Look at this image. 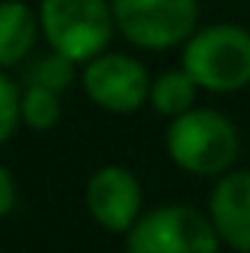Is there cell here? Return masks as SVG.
Listing matches in <instances>:
<instances>
[{"label":"cell","instance_id":"cell-1","mask_svg":"<svg viewBox=\"0 0 250 253\" xmlns=\"http://www.w3.org/2000/svg\"><path fill=\"white\" fill-rule=\"evenodd\" d=\"M164 148L173 167L189 176L218 179L238 164L241 154V131L231 116L212 106H193L183 116L170 119Z\"/></svg>","mask_w":250,"mask_h":253},{"label":"cell","instance_id":"cell-2","mask_svg":"<svg viewBox=\"0 0 250 253\" xmlns=\"http://www.w3.org/2000/svg\"><path fill=\"white\" fill-rule=\"evenodd\" d=\"M180 64L206 93H241L250 86V29L238 23L199 26L183 42Z\"/></svg>","mask_w":250,"mask_h":253},{"label":"cell","instance_id":"cell-3","mask_svg":"<svg viewBox=\"0 0 250 253\" xmlns=\"http://www.w3.org/2000/svg\"><path fill=\"white\" fill-rule=\"evenodd\" d=\"M39 23L48 48L87 64L113 42L116 16L109 0H42Z\"/></svg>","mask_w":250,"mask_h":253},{"label":"cell","instance_id":"cell-4","mask_svg":"<svg viewBox=\"0 0 250 253\" xmlns=\"http://www.w3.org/2000/svg\"><path fill=\"white\" fill-rule=\"evenodd\" d=\"M122 237L125 250L131 253H215L221 247L208 211L180 202L141 211V218Z\"/></svg>","mask_w":250,"mask_h":253},{"label":"cell","instance_id":"cell-5","mask_svg":"<svg viewBox=\"0 0 250 253\" xmlns=\"http://www.w3.org/2000/svg\"><path fill=\"white\" fill-rule=\"evenodd\" d=\"M116 29L144 51L183 48L199 29V0H109Z\"/></svg>","mask_w":250,"mask_h":253},{"label":"cell","instance_id":"cell-6","mask_svg":"<svg viewBox=\"0 0 250 253\" xmlns=\"http://www.w3.org/2000/svg\"><path fill=\"white\" fill-rule=\"evenodd\" d=\"M83 93L93 106L113 116H128L148 106L151 74L135 55L125 51H103L83 64Z\"/></svg>","mask_w":250,"mask_h":253},{"label":"cell","instance_id":"cell-7","mask_svg":"<svg viewBox=\"0 0 250 253\" xmlns=\"http://www.w3.org/2000/svg\"><path fill=\"white\" fill-rule=\"evenodd\" d=\"M83 202L87 211L103 231L109 234H125L131 224L141 218V202L144 192L138 176L122 164H106V167L93 170L83 189Z\"/></svg>","mask_w":250,"mask_h":253},{"label":"cell","instance_id":"cell-8","mask_svg":"<svg viewBox=\"0 0 250 253\" xmlns=\"http://www.w3.org/2000/svg\"><path fill=\"white\" fill-rule=\"evenodd\" d=\"M206 211L221 237V247L250 253V170L247 167H231L215 179Z\"/></svg>","mask_w":250,"mask_h":253},{"label":"cell","instance_id":"cell-9","mask_svg":"<svg viewBox=\"0 0 250 253\" xmlns=\"http://www.w3.org/2000/svg\"><path fill=\"white\" fill-rule=\"evenodd\" d=\"M39 13L23 0H0V68H16L29 58L39 39Z\"/></svg>","mask_w":250,"mask_h":253},{"label":"cell","instance_id":"cell-10","mask_svg":"<svg viewBox=\"0 0 250 253\" xmlns=\"http://www.w3.org/2000/svg\"><path fill=\"white\" fill-rule=\"evenodd\" d=\"M199 84L189 77V71L173 68V71H164V74L151 77V93H148V106L164 119H176L183 116L186 109L196 106V96H199Z\"/></svg>","mask_w":250,"mask_h":253},{"label":"cell","instance_id":"cell-11","mask_svg":"<svg viewBox=\"0 0 250 253\" xmlns=\"http://www.w3.org/2000/svg\"><path fill=\"white\" fill-rule=\"evenodd\" d=\"M77 77V61L61 51L51 48L48 55H39L26 64L23 71V84H32V86H48V90H58L64 93Z\"/></svg>","mask_w":250,"mask_h":253},{"label":"cell","instance_id":"cell-12","mask_svg":"<svg viewBox=\"0 0 250 253\" xmlns=\"http://www.w3.org/2000/svg\"><path fill=\"white\" fill-rule=\"evenodd\" d=\"M61 93L48 90V86H23L19 96V112H23V125L32 131H51L61 119Z\"/></svg>","mask_w":250,"mask_h":253},{"label":"cell","instance_id":"cell-13","mask_svg":"<svg viewBox=\"0 0 250 253\" xmlns=\"http://www.w3.org/2000/svg\"><path fill=\"white\" fill-rule=\"evenodd\" d=\"M19 96H23V90H19V86L3 74V68H0V144H6L16 135V128L23 125Z\"/></svg>","mask_w":250,"mask_h":253},{"label":"cell","instance_id":"cell-14","mask_svg":"<svg viewBox=\"0 0 250 253\" xmlns=\"http://www.w3.org/2000/svg\"><path fill=\"white\" fill-rule=\"evenodd\" d=\"M13 205H16V179L0 164V221L13 211Z\"/></svg>","mask_w":250,"mask_h":253}]
</instances>
